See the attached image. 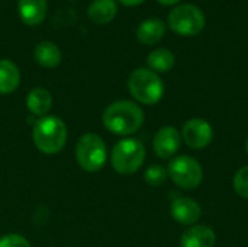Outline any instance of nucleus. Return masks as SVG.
I'll return each instance as SVG.
<instances>
[{
	"instance_id": "obj_18",
	"label": "nucleus",
	"mask_w": 248,
	"mask_h": 247,
	"mask_svg": "<svg viewBox=\"0 0 248 247\" xmlns=\"http://www.w3.org/2000/svg\"><path fill=\"white\" fill-rule=\"evenodd\" d=\"M174 63H176V57L167 48L154 49L147 57V64L150 70H153L154 73H167L174 67Z\"/></svg>"
},
{
	"instance_id": "obj_22",
	"label": "nucleus",
	"mask_w": 248,
	"mask_h": 247,
	"mask_svg": "<svg viewBox=\"0 0 248 247\" xmlns=\"http://www.w3.org/2000/svg\"><path fill=\"white\" fill-rule=\"evenodd\" d=\"M119 1L125 6H137V4H141L144 0H119Z\"/></svg>"
},
{
	"instance_id": "obj_13",
	"label": "nucleus",
	"mask_w": 248,
	"mask_h": 247,
	"mask_svg": "<svg viewBox=\"0 0 248 247\" xmlns=\"http://www.w3.org/2000/svg\"><path fill=\"white\" fill-rule=\"evenodd\" d=\"M166 33V25L163 20L157 17H151L144 20L138 29H137V38L140 42L145 45H154L157 44Z\"/></svg>"
},
{
	"instance_id": "obj_19",
	"label": "nucleus",
	"mask_w": 248,
	"mask_h": 247,
	"mask_svg": "<svg viewBox=\"0 0 248 247\" xmlns=\"http://www.w3.org/2000/svg\"><path fill=\"white\" fill-rule=\"evenodd\" d=\"M169 178V173H167V169H164L163 166L160 165H153L150 166L147 170H145V175H144V181L150 185V186H161Z\"/></svg>"
},
{
	"instance_id": "obj_10",
	"label": "nucleus",
	"mask_w": 248,
	"mask_h": 247,
	"mask_svg": "<svg viewBox=\"0 0 248 247\" xmlns=\"http://www.w3.org/2000/svg\"><path fill=\"white\" fill-rule=\"evenodd\" d=\"M170 214L173 220L182 226H195L202 217V208L195 199L180 197L171 202Z\"/></svg>"
},
{
	"instance_id": "obj_24",
	"label": "nucleus",
	"mask_w": 248,
	"mask_h": 247,
	"mask_svg": "<svg viewBox=\"0 0 248 247\" xmlns=\"http://www.w3.org/2000/svg\"><path fill=\"white\" fill-rule=\"evenodd\" d=\"M246 150H247V153H248V138H247V143H246Z\"/></svg>"
},
{
	"instance_id": "obj_5",
	"label": "nucleus",
	"mask_w": 248,
	"mask_h": 247,
	"mask_svg": "<svg viewBox=\"0 0 248 247\" xmlns=\"http://www.w3.org/2000/svg\"><path fill=\"white\" fill-rule=\"evenodd\" d=\"M108 159V148L103 138L97 134L87 132L81 135L76 144V160L78 166L89 172H99Z\"/></svg>"
},
{
	"instance_id": "obj_3",
	"label": "nucleus",
	"mask_w": 248,
	"mask_h": 247,
	"mask_svg": "<svg viewBox=\"0 0 248 247\" xmlns=\"http://www.w3.org/2000/svg\"><path fill=\"white\" fill-rule=\"evenodd\" d=\"M129 93L142 105H155L164 96V83L150 68H137L128 79Z\"/></svg>"
},
{
	"instance_id": "obj_6",
	"label": "nucleus",
	"mask_w": 248,
	"mask_h": 247,
	"mask_svg": "<svg viewBox=\"0 0 248 247\" xmlns=\"http://www.w3.org/2000/svg\"><path fill=\"white\" fill-rule=\"evenodd\" d=\"M167 173L173 183L185 191L196 189L203 181V169L201 163L190 156L174 157L169 165Z\"/></svg>"
},
{
	"instance_id": "obj_1",
	"label": "nucleus",
	"mask_w": 248,
	"mask_h": 247,
	"mask_svg": "<svg viewBox=\"0 0 248 247\" xmlns=\"http://www.w3.org/2000/svg\"><path fill=\"white\" fill-rule=\"evenodd\" d=\"M103 125L116 135H132L144 124V111L131 100H116L110 103L103 115Z\"/></svg>"
},
{
	"instance_id": "obj_16",
	"label": "nucleus",
	"mask_w": 248,
	"mask_h": 247,
	"mask_svg": "<svg viewBox=\"0 0 248 247\" xmlns=\"http://www.w3.org/2000/svg\"><path fill=\"white\" fill-rule=\"evenodd\" d=\"M118 7L115 0H93L89 4L87 16L93 23L105 25L116 16Z\"/></svg>"
},
{
	"instance_id": "obj_21",
	"label": "nucleus",
	"mask_w": 248,
	"mask_h": 247,
	"mask_svg": "<svg viewBox=\"0 0 248 247\" xmlns=\"http://www.w3.org/2000/svg\"><path fill=\"white\" fill-rule=\"evenodd\" d=\"M0 247H31V243L23 236L10 233L0 237Z\"/></svg>"
},
{
	"instance_id": "obj_12",
	"label": "nucleus",
	"mask_w": 248,
	"mask_h": 247,
	"mask_svg": "<svg viewBox=\"0 0 248 247\" xmlns=\"http://www.w3.org/2000/svg\"><path fill=\"white\" fill-rule=\"evenodd\" d=\"M17 10L23 23L35 26L44 22L48 10V3L46 0H19Z\"/></svg>"
},
{
	"instance_id": "obj_4",
	"label": "nucleus",
	"mask_w": 248,
	"mask_h": 247,
	"mask_svg": "<svg viewBox=\"0 0 248 247\" xmlns=\"http://www.w3.org/2000/svg\"><path fill=\"white\" fill-rule=\"evenodd\" d=\"M145 147L140 140L124 138L118 141L110 153L112 167L119 175L137 173L145 162Z\"/></svg>"
},
{
	"instance_id": "obj_15",
	"label": "nucleus",
	"mask_w": 248,
	"mask_h": 247,
	"mask_svg": "<svg viewBox=\"0 0 248 247\" xmlns=\"http://www.w3.org/2000/svg\"><path fill=\"white\" fill-rule=\"evenodd\" d=\"M33 58L35 61L45 68H54L61 63V49L49 41L39 42L33 49Z\"/></svg>"
},
{
	"instance_id": "obj_23",
	"label": "nucleus",
	"mask_w": 248,
	"mask_h": 247,
	"mask_svg": "<svg viewBox=\"0 0 248 247\" xmlns=\"http://www.w3.org/2000/svg\"><path fill=\"white\" fill-rule=\"evenodd\" d=\"M158 1H160L161 4H167V6H169V4H176V3L180 1V0H158Z\"/></svg>"
},
{
	"instance_id": "obj_11",
	"label": "nucleus",
	"mask_w": 248,
	"mask_h": 247,
	"mask_svg": "<svg viewBox=\"0 0 248 247\" xmlns=\"http://www.w3.org/2000/svg\"><path fill=\"white\" fill-rule=\"evenodd\" d=\"M215 231L202 224L190 226L180 237V247H215Z\"/></svg>"
},
{
	"instance_id": "obj_7",
	"label": "nucleus",
	"mask_w": 248,
	"mask_h": 247,
	"mask_svg": "<svg viewBox=\"0 0 248 247\" xmlns=\"http://www.w3.org/2000/svg\"><path fill=\"white\" fill-rule=\"evenodd\" d=\"M170 29L182 36L198 35L205 28V15L195 4H180L169 13Z\"/></svg>"
},
{
	"instance_id": "obj_9",
	"label": "nucleus",
	"mask_w": 248,
	"mask_h": 247,
	"mask_svg": "<svg viewBox=\"0 0 248 247\" xmlns=\"http://www.w3.org/2000/svg\"><path fill=\"white\" fill-rule=\"evenodd\" d=\"M180 146H182V134L179 132L177 128L171 125L161 127L154 135L153 148L160 159L173 157L180 150Z\"/></svg>"
},
{
	"instance_id": "obj_17",
	"label": "nucleus",
	"mask_w": 248,
	"mask_h": 247,
	"mask_svg": "<svg viewBox=\"0 0 248 247\" xmlns=\"http://www.w3.org/2000/svg\"><path fill=\"white\" fill-rule=\"evenodd\" d=\"M20 71L10 60H0V95H9L17 89Z\"/></svg>"
},
{
	"instance_id": "obj_2",
	"label": "nucleus",
	"mask_w": 248,
	"mask_h": 247,
	"mask_svg": "<svg viewBox=\"0 0 248 247\" xmlns=\"http://www.w3.org/2000/svg\"><path fill=\"white\" fill-rule=\"evenodd\" d=\"M68 131L65 122L54 115L39 118L32 130V141L44 154L60 153L67 143Z\"/></svg>"
},
{
	"instance_id": "obj_8",
	"label": "nucleus",
	"mask_w": 248,
	"mask_h": 247,
	"mask_svg": "<svg viewBox=\"0 0 248 247\" xmlns=\"http://www.w3.org/2000/svg\"><path fill=\"white\" fill-rule=\"evenodd\" d=\"M214 140L212 125L202 118H192L185 122L182 128V141L190 148L201 150L208 147Z\"/></svg>"
},
{
	"instance_id": "obj_14",
	"label": "nucleus",
	"mask_w": 248,
	"mask_h": 247,
	"mask_svg": "<svg viewBox=\"0 0 248 247\" xmlns=\"http://www.w3.org/2000/svg\"><path fill=\"white\" fill-rule=\"evenodd\" d=\"M51 106H52V96L44 87H35L26 96V108L32 115L42 118L48 114Z\"/></svg>"
},
{
	"instance_id": "obj_20",
	"label": "nucleus",
	"mask_w": 248,
	"mask_h": 247,
	"mask_svg": "<svg viewBox=\"0 0 248 247\" xmlns=\"http://www.w3.org/2000/svg\"><path fill=\"white\" fill-rule=\"evenodd\" d=\"M232 186L238 197L248 199V166L237 170L232 179Z\"/></svg>"
}]
</instances>
